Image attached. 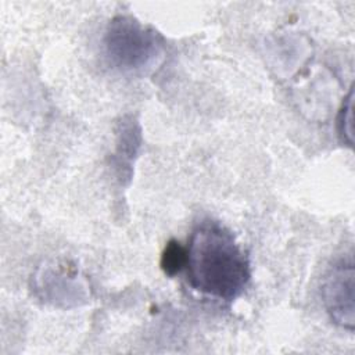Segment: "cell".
I'll return each instance as SVG.
<instances>
[{
    "mask_svg": "<svg viewBox=\"0 0 355 355\" xmlns=\"http://www.w3.org/2000/svg\"><path fill=\"white\" fill-rule=\"evenodd\" d=\"M187 250V283L204 295L233 301L247 287L251 266L233 234L215 222L200 223Z\"/></svg>",
    "mask_w": 355,
    "mask_h": 355,
    "instance_id": "cell-1",
    "label": "cell"
},
{
    "mask_svg": "<svg viewBox=\"0 0 355 355\" xmlns=\"http://www.w3.org/2000/svg\"><path fill=\"white\" fill-rule=\"evenodd\" d=\"M105 55L122 72H140L150 68L161 53L157 33L132 17H115L104 35Z\"/></svg>",
    "mask_w": 355,
    "mask_h": 355,
    "instance_id": "cell-2",
    "label": "cell"
},
{
    "mask_svg": "<svg viewBox=\"0 0 355 355\" xmlns=\"http://www.w3.org/2000/svg\"><path fill=\"white\" fill-rule=\"evenodd\" d=\"M355 273L354 263L340 261L327 272L322 284V297L330 319L348 330H354Z\"/></svg>",
    "mask_w": 355,
    "mask_h": 355,
    "instance_id": "cell-3",
    "label": "cell"
},
{
    "mask_svg": "<svg viewBox=\"0 0 355 355\" xmlns=\"http://www.w3.org/2000/svg\"><path fill=\"white\" fill-rule=\"evenodd\" d=\"M187 250L176 240H169L161 257V268L165 275L175 276L186 268Z\"/></svg>",
    "mask_w": 355,
    "mask_h": 355,
    "instance_id": "cell-4",
    "label": "cell"
},
{
    "mask_svg": "<svg viewBox=\"0 0 355 355\" xmlns=\"http://www.w3.org/2000/svg\"><path fill=\"white\" fill-rule=\"evenodd\" d=\"M352 104H354V92L349 90V94L345 98V103L343 104L338 118H337L338 135L341 136L343 141H345L348 146H352V137H354V135H352V132H354Z\"/></svg>",
    "mask_w": 355,
    "mask_h": 355,
    "instance_id": "cell-5",
    "label": "cell"
}]
</instances>
